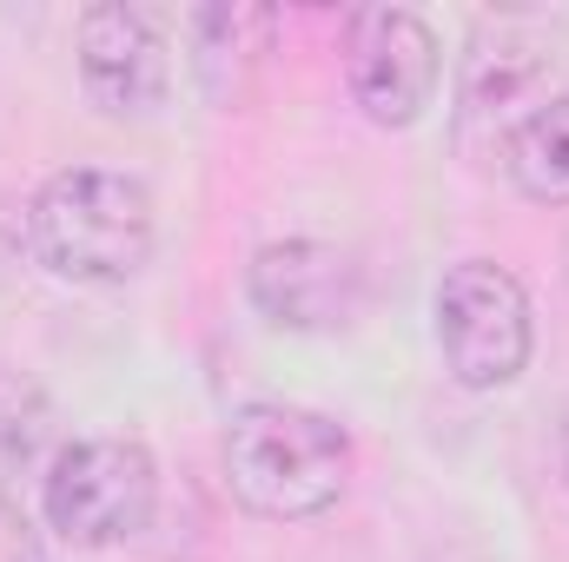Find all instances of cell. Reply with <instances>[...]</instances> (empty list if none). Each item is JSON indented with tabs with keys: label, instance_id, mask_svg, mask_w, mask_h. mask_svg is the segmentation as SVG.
<instances>
[{
	"label": "cell",
	"instance_id": "cell-10",
	"mask_svg": "<svg viewBox=\"0 0 569 562\" xmlns=\"http://www.w3.org/2000/svg\"><path fill=\"white\" fill-rule=\"evenodd\" d=\"M503 165H510V179H517L523 199H537V205H569V93L537 100V107L510 127Z\"/></svg>",
	"mask_w": 569,
	"mask_h": 562
},
{
	"label": "cell",
	"instance_id": "cell-5",
	"mask_svg": "<svg viewBox=\"0 0 569 562\" xmlns=\"http://www.w3.org/2000/svg\"><path fill=\"white\" fill-rule=\"evenodd\" d=\"M443 53L425 13L411 7H358L345 20V87L371 127H418L437 100Z\"/></svg>",
	"mask_w": 569,
	"mask_h": 562
},
{
	"label": "cell",
	"instance_id": "cell-11",
	"mask_svg": "<svg viewBox=\"0 0 569 562\" xmlns=\"http://www.w3.org/2000/svg\"><path fill=\"white\" fill-rule=\"evenodd\" d=\"M53 463V404L33 378L0 371V496L13 503V490L27 476H47Z\"/></svg>",
	"mask_w": 569,
	"mask_h": 562
},
{
	"label": "cell",
	"instance_id": "cell-2",
	"mask_svg": "<svg viewBox=\"0 0 569 562\" xmlns=\"http://www.w3.org/2000/svg\"><path fill=\"white\" fill-rule=\"evenodd\" d=\"M226 483L266 523H311L351 483V436L345 423L305 404H246L226 423Z\"/></svg>",
	"mask_w": 569,
	"mask_h": 562
},
{
	"label": "cell",
	"instance_id": "cell-3",
	"mask_svg": "<svg viewBox=\"0 0 569 562\" xmlns=\"http://www.w3.org/2000/svg\"><path fill=\"white\" fill-rule=\"evenodd\" d=\"M40 510L47 530H60L73 550H120L159 510V463L140 436H80L53 450Z\"/></svg>",
	"mask_w": 569,
	"mask_h": 562
},
{
	"label": "cell",
	"instance_id": "cell-9",
	"mask_svg": "<svg viewBox=\"0 0 569 562\" xmlns=\"http://www.w3.org/2000/svg\"><path fill=\"white\" fill-rule=\"evenodd\" d=\"M272 40V13L266 7H199L192 13V73L199 87L232 107L246 93V67L266 53Z\"/></svg>",
	"mask_w": 569,
	"mask_h": 562
},
{
	"label": "cell",
	"instance_id": "cell-6",
	"mask_svg": "<svg viewBox=\"0 0 569 562\" xmlns=\"http://www.w3.org/2000/svg\"><path fill=\"white\" fill-rule=\"evenodd\" d=\"M73 60H80V87L100 113L113 120H146L166 107L172 93V53L159 20L127 7V0H100L73 20Z\"/></svg>",
	"mask_w": 569,
	"mask_h": 562
},
{
	"label": "cell",
	"instance_id": "cell-4",
	"mask_svg": "<svg viewBox=\"0 0 569 562\" xmlns=\"http://www.w3.org/2000/svg\"><path fill=\"white\" fill-rule=\"evenodd\" d=\"M430 331H437L443 371L463 391H503L530 371V344H537L530 291L517 272H503L490 259H463L437 279Z\"/></svg>",
	"mask_w": 569,
	"mask_h": 562
},
{
	"label": "cell",
	"instance_id": "cell-7",
	"mask_svg": "<svg viewBox=\"0 0 569 562\" xmlns=\"http://www.w3.org/2000/svg\"><path fill=\"white\" fill-rule=\"evenodd\" d=\"M252 311L279 331H338L365 304V272L331 239H272L252 252Z\"/></svg>",
	"mask_w": 569,
	"mask_h": 562
},
{
	"label": "cell",
	"instance_id": "cell-13",
	"mask_svg": "<svg viewBox=\"0 0 569 562\" xmlns=\"http://www.w3.org/2000/svg\"><path fill=\"white\" fill-rule=\"evenodd\" d=\"M563 483H569V423H563Z\"/></svg>",
	"mask_w": 569,
	"mask_h": 562
},
{
	"label": "cell",
	"instance_id": "cell-1",
	"mask_svg": "<svg viewBox=\"0 0 569 562\" xmlns=\"http://www.w3.org/2000/svg\"><path fill=\"white\" fill-rule=\"evenodd\" d=\"M33 259L67 284H127L146 272L159 219L152 192L113 165H60L27 205Z\"/></svg>",
	"mask_w": 569,
	"mask_h": 562
},
{
	"label": "cell",
	"instance_id": "cell-12",
	"mask_svg": "<svg viewBox=\"0 0 569 562\" xmlns=\"http://www.w3.org/2000/svg\"><path fill=\"white\" fill-rule=\"evenodd\" d=\"M0 562H47L40 530H33V523H27V510H20V503H7V496H0Z\"/></svg>",
	"mask_w": 569,
	"mask_h": 562
},
{
	"label": "cell",
	"instance_id": "cell-8",
	"mask_svg": "<svg viewBox=\"0 0 569 562\" xmlns=\"http://www.w3.org/2000/svg\"><path fill=\"white\" fill-rule=\"evenodd\" d=\"M550 67H557V47L537 27H517V20H503L497 33L483 27L477 47L463 53V113L497 120V113L523 107L550 80Z\"/></svg>",
	"mask_w": 569,
	"mask_h": 562
}]
</instances>
